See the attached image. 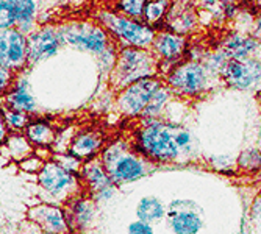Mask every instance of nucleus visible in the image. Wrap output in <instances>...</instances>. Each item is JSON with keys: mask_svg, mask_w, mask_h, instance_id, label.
<instances>
[{"mask_svg": "<svg viewBox=\"0 0 261 234\" xmlns=\"http://www.w3.org/2000/svg\"><path fill=\"white\" fill-rule=\"evenodd\" d=\"M44 162H45V159H42L38 153H33L29 158L20 161L19 162V167H20V170L27 172V173H38L42 169Z\"/></svg>", "mask_w": 261, "mask_h": 234, "instance_id": "2f4dec72", "label": "nucleus"}, {"mask_svg": "<svg viewBox=\"0 0 261 234\" xmlns=\"http://www.w3.org/2000/svg\"><path fill=\"white\" fill-rule=\"evenodd\" d=\"M127 234H155L153 225L141 222V220H133L127 226Z\"/></svg>", "mask_w": 261, "mask_h": 234, "instance_id": "72a5a7b5", "label": "nucleus"}, {"mask_svg": "<svg viewBox=\"0 0 261 234\" xmlns=\"http://www.w3.org/2000/svg\"><path fill=\"white\" fill-rule=\"evenodd\" d=\"M8 134H10V130H8V127H7V124L4 121L2 114H0V145H4V142L7 140Z\"/></svg>", "mask_w": 261, "mask_h": 234, "instance_id": "e433bc0d", "label": "nucleus"}, {"mask_svg": "<svg viewBox=\"0 0 261 234\" xmlns=\"http://www.w3.org/2000/svg\"><path fill=\"white\" fill-rule=\"evenodd\" d=\"M2 103L10 109L25 112L29 115L38 112V102L30 89V83L25 77V72L16 75V80L8 94L4 97Z\"/></svg>", "mask_w": 261, "mask_h": 234, "instance_id": "f3484780", "label": "nucleus"}, {"mask_svg": "<svg viewBox=\"0 0 261 234\" xmlns=\"http://www.w3.org/2000/svg\"><path fill=\"white\" fill-rule=\"evenodd\" d=\"M27 220L35 223L47 234H70L64 204L45 201L36 203L29 209Z\"/></svg>", "mask_w": 261, "mask_h": 234, "instance_id": "f8f14e48", "label": "nucleus"}, {"mask_svg": "<svg viewBox=\"0 0 261 234\" xmlns=\"http://www.w3.org/2000/svg\"><path fill=\"white\" fill-rule=\"evenodd\" d=\"M70 234H86L99 216V206L86 194H80L64 203Z\"/></svg>", "mask_w": 261, "mask_h": 234, "instance_id": "4468645a", "label": "nucleus"}, {"mask_svg": "<svg viewBox=\"0 0 261 234\" xmlns=\"http://www.w3.org/2000/svg\"><path fill=\"white\" fill-rule=\"evenodd\" d=\"M166 211H168V206H166L158 197L144 195L142 198L138 200L136 208H135V214H136V220L155 225L166 217Z\"/></svg>", "mask_w": 261, "mask_h": 234, "instance_id": "5701e85b", "label": "nucleus"}, {"mask_svg": "<svg viewBox=\"0 0 261 234\" xmlns=\"http://www.w3.org/2000/svg\"><path fill=\"white\" fill-rule=\"evenodd\" d=\"M16 28L14 0H0V32Z\"/></svg>", "mask_w": 261, "mask_h": 234, "instance_id": "c756f323", "label": "nucleus"}, {"mask_svg": "<svg viewBox=\"0 0 261 234\" xmlns=\"http://www.w3.org/2000/svg\"><path fill=\"white\" fill-rule=\"evenodd\" d=\"M99 158L111 181L117 187L144 178L152 167L150 161L138 155L132 144L124 139H116L110 144H105Z\"/></svg>", "mask_w": 261, "mask_h": 234, "instance_id": "f257e3e1", "label": "nucleus"}, {"mask_svg": "<svg viewBox=\"0 0 261 234\" xmlns=\"http://www.w3.org/2000/svg\"><path fill=\"white\" fill-rule=\"evenodd\" d=\"M144 5L146 2H142V0H121V2H116L111 10L124 17H128L133 20H142Z\"/></svg>", "mask_w": 261, "mask_h": 234, "instance_id": "c85d7f7f", "label": "nucleus"}, {"mask_svg": "<svg viewBox=\"0 0 261 234\" xmlns=\"http://www.w3.org/2000/svg\"><path fill=\"white\" fill-rule=\"evenodd\" d=\"M58 130L47 117H32L23 134L35 150H50Z\"/></svg>", "mask_w": 261, "mask_h": 234, "instance_id": "6ab92c4d", "label": "nucleus"}, {"mask_svg": "<svg viewBox=\"0 0 261 234\" xmlns=\"http://www.w3.org/2000/svg\"><path fill=\"white\" fill-rule=\"evenodd\" d=\"M219 72L227 84L236 89H250L261 83V61L256 58L227 60Z\"/></svg>", "mask_w": 261, "mask_h": 234, "instance_id": "ddd939ff", "label": "nucleus"}, {"mask_svg": "<svg viewBox=\"0 0 261 234\" xmlns=\"http://www.w3.org/2000/svg\"><path fill=\"white\" fill-rule=\"evenodd\" d=\"M4 149L7 155L17 164L35 153V149L32 147V144L29 142V139L23 133H10L7 140L4 142Z\"/></svg>", "mask_w": 261, "mask_h": 234, "instance_id": "b1692460", "label": "nucleus"}, {"mask_svg": "<svg viewBox=\"0 0 261 234\" xmlns=\"http://www.w3.org/2000/svg\"><path fill=\"white\" fill-rule=\"evenodd\" d=\"M222 8H224V13H227L228 17H231L236 11H238V7H236L234 4H224Z\"/></svg>", "mask_w": 261, "mask_h": 234, "instance_id": "4c0bfd02", "label": "nucleus"}, {"mask_svg": "<svg viewBox=\"0 0 261 234\" xmlns=\"http://www.w3.org/2000/svg\"><path fill=\"white\" fill-rule=\"evenodd\" d=\"M17 234H47V232H44L41 228H38L35 223H32L30 220H25V223L22 225V228L19 229V232Z\"/></svg>", "mask_w": 261, "mask_h": 234, "instance_id": "c9c22d12", "label": "nucleus"}, {"mask_svg": "<svg viewBox=\"0 0 261 234\" xmlns=\"http://www.w3.org/2000/svg\"><path fill=\"white\" fill-rule=\"evenodd\" d=\"M174 137H175V144L180 149V152L191 145V136H189V133L186 130H181L180 127H175Z\"/></svg>", "mask_w": 261, "mask_h": 234, "instance_id": "f704fd0d", "label": "nucleus"}, {"mask_svg": "<svg viewBox=\"0 0 261 234\" xmlns=\"http://www.w3.org/2000/svg\"><path fill=\"white\" fill-rule=\"evenodd\" d=\"M189 203L191 201L175 200L168 206L166 217L174 234H199L203 226L197 206H188Z\"/></svg>", "mask_w": 261, "mask_h": 234, "instance_id": "2eb2a0df", "label": "nucleus"}, {"mask_svg": "<svg viewBox=\"0 0 261 234\" xmlns=\"http://www.w3.org/2000/svg\"><path fill=\"white\" fill-rule=\"evenodd\" d=\"M0 105H2V99H0Z\"/></svg>", "mask_w": 261, "mask_h": 234, "instance_id": "a19ab883", "label": "nucleus"}, {"mask_svg": "<svg viewBox=\"0 0 261 234\" xmlns=\"http://www.w3.org/2000/svg\"><path fill=\"white\" fill-rule=\"evenodd\" d=\"M54 161H57L61 167H64L66 170H69V172H72V173H75V175H79L80 173V169H82V161H79L77 158H74V156H70L69 153H57V155H52L50 156Z\"/></svg>", "mask_w": 261, "mask_h": 234, "instance_id": "7c9ffc66", "label": "nucleus"}, {"mask_svg": "<svg viewBox=\"0 0 261 234\" xmlns=\"http://www.w3.org/2000/svg\"><path fill=\"white\" fill-rule=\"evenodd\" d=\"M163 81L155 78H147L136 81L122 91L117 92L116 96V108L125 117H141L142 111L153 97V94L161 87Z\"/></svg>", "mask_w": 261, "mask_h": 234, "instance_id": "1a4fd4ad", "label": "nucleus"}, {"mask_svg": "<svg viewBox=\"0 0 261 234\" xmlns=\"http://www.w3.org/2000/svg\"><path fill=\"white\" fill-rule=\"evenodd\" d=\"M0 67L14 75L25 72L27 61V36L17 28L0 32Z\"/></svg>", "mask_w": 261, "mask_h": 234, "instance_id": "9d476101", "label": "nucleus"}, {"mask_svg": "<svg viewBox=\"0 0 261 234\" xmlns=\"http://www.w3.org/2000/svg\"><path fill=\"white\" fill-rule=\"evenodd\" d=\"M105 147V136L97 128H83L74 133L67 152L70 156L77 158L82 162L99 158L102 149Z\"/></svg>", "mask_w": 261, "mask_h": 234, "instance_id": "dca6fc26", "label": "nucleus"}, {"mask_svg": "<svg viewBox=\"0 0 261 234\" xmlns=\"http://www.w3.org/2000/svg\"><path fill=\"white\" fill-rule=\"evenodd\" d=\"M255 36H256V41L261 42V16H258L255 22Z\"/></svg>", "mask_w": 261, "mask_h": 234, "instance_id": "58836bf2", "label": "nucleus"}, {"mask_svg": "<svg viewBox=\"0 0 261 234\" xmlns=\"http://www.w3.org/2000/svg\"><path fill=\"white\" fill-rule=\"evenodd\" d=\"M63 47L99 56L113 42L110 35L94 20H70L57 25Z\"/></svg>", "mask_w": 261, "mask_h": 234, "instance_id": "39448f33", "label": "nucleus"}, {"mask_svg": "<svg viewBox=\"0 0 261 234\" xmlns=\"http://www.w3.org/2000/svg\"><path fill=\"white\" fill-rule=\"evenodd\" d=\"M117 55H119V45L111 42L107 50L103 53H100L97 56V69L100 72V77L102 78H107L110 77V74L113 72V69L116 66V61H117Z\"/></svg>", "mask_w": 261, "mask_h": 234, "instance_id": "cd10ccee", "label": "nucleus"}, {"mask_svg": "<svg viewBox=\"0 0 261 234\" xmlns=\"http://www.w3.org/2000/svg\"><path fill=\"white\" fill-rule=\"evenodd\" d=\"M14 80H16V75L13 72H10V70H7L4 67H0V99L2 100L8 94V91L11 89Z\"/></svg>", "mask_w": 261, "mask_h": 234, "instance_id": "473e14b6", "label": "nucleus"}, {"mask_svg": "<svg viewBox=\"0 0 261 234\" xmlns=\"http://www.w3.org/2000/svg\"><path fill=\"white\" fill-rule=\"evenodd\" d=\"M0 114H2L10 133H23V130H25V127L29 125V122L32 119V115H29L25 112H20V111L10 109L4 103L0 105Z\"/></svg>", "mask_w": 261, "mask_h": 234, "instance_id": "bb28decb", "label": "nucleus"}, {"mask_svg": "<svg viewBox=\"0 0 261 234\" xmlns=\"http://www.w3.org/2000/svg\"><path fill=\"white\" fill-rule=\"evenodd\" d=\"M36 183L41 192L45 194V203L64 204L72 197L85 194L80 177L61 167L52 158L47 159L42 169L36 173Z\"/></svg>", "mask_w": 261, "mask_h": 234, "instance_id": "423d86ee", "label": "nucleus"}, {"mask_svg": "<svg viewBox=\"0 0 261 234\" xmlns=\"http://www.w3.org/2000/svg\"><path fill=\"white\" fill-rule=\"evenodd\" d=\"M175 124L158 121H142L135 133L132 144L133 150L142 158L156 162H171L180 156V149L175 144Z\"/></svg>", "mask_w": 261, "mask_h": 234, "instance_id": "f03ea898", "label": "nucleus"}, {"mask_svg": "<svg viewBox=\"0 0 261 234\" xmlns=\"http://www.w3.org/2000/svg\"><path fill=\"white\" fill-rule=\"evenodd\" d=\"M79 177L83 192L97 206L111 201L119 191V187L111 181L110 175L107 173L100 158H94L83 162Z\"/></svg>", "mask_w": 261, "mask_h": 234, "instance_id": "0eeeda50", "label": "nucleus"}, {"mask_svg": "<svg viewBox=\"0 0 261 234\" xmlns=\"http://www.w3.org/2000/svg\"><path fill=\"white\" fill-rule=\"evenodd\" d=\"M169 2H163V0H158V2H146L144 5V13H142V22L149 27H153L155 30L160 28L161 22L169 10Z\"/></svg>", "mask_w": 261, "mask_h": 234, "instance_id": "a878e982", "label": "nucleus"}, {"mask_svg": "<svg viewBox=\"0 0 261 234\" xmlns=\"http://www.w3.org/2000/svg\"><path fill=\"white\" fill-rule=\"evenodd\" d=\"M259 47H261V44L255 38L234 33L224 41L222 55L227 60H238V61L250 60L259 50Z\"/></svg>", "mask_w": 261, "mask_h": 234, "instance_id": "412c9836", "label": "nucleus"}, {"mask_svg": "<svg viewBox=\"0 0 261 234\" xmlns=\"http://www.w3.org/2000/svg\"><path fill=\"white\" fill-rule=\"evenodd\" d=\"M16 8V28L29 36L38 28V10L39 5L35 0H14Z\"/></svg>", "mask_w": 261, "mask_h": 234, "instance_id": "4be33fe9", "label": "nucleus"}, {"mask_svg": "<svg viewBox=\"0 0 261 234\" xmlns=\"http://www.w3.org/2000/svg\"><path fill=\"white\" fill-rule=\"evenodd\" d=\"M208 84V69L197 61H186L183 64L174 66L168 77H166V86L172 94L178 96L194 97L205 91Z\"/></svg>", "mask_w": 261, "mask_h": 234, "instance_id": "6e6552de", "label": "nucleus"}, {"mask_svg": "<svg viewBox=\"0 0 261 234\" xmlns=\"http://www.w3.org/2000/svg\"><path fill=\"white\" fill-rule=\"evenodd\" d=\"M194 23H196V16H194L191 5L171 4L168 13H166L163 19V23L160 25V30L164 27V32H171V33L183 36V33H188L194 27Z\"/></svg>", "mask_w": 261, "mask_h": 234, "instance_id": "aec40b11", "label": "nucleus"}, {"mask_svg": "<svg viewBox=\"0 0 261 234\" xmlns=\"http://www.w3.org/2000/svg\"><path fill=\"white\" fill-rule=\"evenodd\" d=\"M253 213L255 216L261 220V197L255 201V206H253Z\"/></svg>", "mask_w": 261, "mask_h": 234, "instance_id": "ea45409f", "label": "nucleus"}, {"mask_svg": "<svg viewBox=\"0 0 261 234\" xmlns=\"http://www.w3.org/2000/svg\"><path fill=\"white\" fill-rule=\"evenodd\" d=\"M64 49L57 32V25H42L27 36L29 67L38 66L57 56Z\"/></svg>", "mask_w": 261, "mask_h": 234, "instance_id": "9b49d317", "label": "nucleus"}, {"mask_svg": "<svg viewBox=\"0 0 261 234\" xmlns=\"http://www.w3.org/2000/svg\"><path fill=\"white\" fill-rule=\"evenodd\" d=\"M171 99H172V91L166 84H161V87L153 94V97L150 99V102L147 103L144 111H142L141 119L142 121H158V117L163 114L164 108L169 105Z\"/></svg>", "mask_w": 261, "mask_h": 234, "instance_id": "393cba45", "label": "nucleus"}, {"mask_svg": "<svg viewBox=\"0 0 261 234\" xmlns=\"http://www.w3.org/2000/svg\"><path fill=\"white\" fill-rule=\"evenodd\" d=\"M94 22H97L119 47L150 49L156 35V30L142 20L124 17L111 8H99L94 14Z\"/></svg>", "mask_w": 261, "mask_h": 234, "instance_id": "20e7f679", "label": "nucleus"}, {"mask_svg": "<svg viewBox=\"0 0 261 234\" xmlns=\"http://www.w3.org/2000/svg\"><path fill=\"white\" fill-rule=\"evenodd\" d=\"M185 38L171 32H164L160 30L155 35V39L152 42V53L155 55V58L158 60V64L161 63H168L171 66H174L185 49Z\"/></svg>", "mask_w": 261, "mask_h": 234, "instance_id": "a211bd4d", "label": "nucleus"}, {"mask_svg": "<svg viewBox=\"0 0 261 234\" xmlns=\"http://www.w3.org/2000/svg\"><path fill=\"white\" fill-rule=\"evenodd\" d=\"M158 60L150 49H136V47H119L116 66L108 77L110 86L114 91L147 78H155L158 74Z\"/></svg>", "mask_w": 261, "mask_h": 234, "instance_id": "7ed1b4c3", "label": "nucleus"}]
</instances>
